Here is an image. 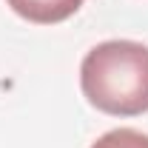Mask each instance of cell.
<instances>
[{"label": "cell", "instance_id": "obj_1", "mask_svg": "<svg viewBox=\"0 0 148 148\" xmlns=\"http://www.w3.org/2000/svg\"><path fill=\"white\" fill-rule=\"evenodd\" d=\"M80 88L97 111L137 117L148 111V46L137 40L97 43L80 63Z\"/></svg>", "mask_w": 148, "mask_h": 148}, {"label": "cell", "instance_id": "obj_3", "mask_svg": "<svg viewBox=\"0 0 148 148\" xmlns=\"http://www.w3.org/2000/svg\"><path fill=\"white\" fill-rule=\"evenodd\" d=\"M91 148H148V134L137 128H114L106 131Z\"/></svg>", "mask_w": 148, "mask_h": 148}, {"label": "cell", "instance_id": "obj_2", "mask_svg": "<svg viewBox=\"0 0 148 148\" xmlns=\"http://www.w3.org/2000/svg\"><path fill=\"white\" fill-rule=\"evenodd\" d=\"M12 6V12L20 14L29 23H40V26H51V23H63L71 14L80 12L83 0H6Z\"/></svg>", "mask_w": 148, "mask_h": 148}]
</instances>
